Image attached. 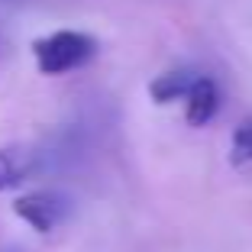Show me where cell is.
<instances>
[{"mask_svg": "<svg viewBox=\"0 0 252 252\" xmlns=\"http://www.w3.org/2000/svg\"><path fill=\"white\" fill-rule=\"evenodd\" d=\"M94 55H97V39L91 32L55 30V32H45V36L32 39V62H36L39 74H45V78L78 71Z\"/></svg>", "mask_w": 252, "mask_h": 252, "instance_id": "obj_1", "label": "cell"}, {"mask_svg": "<svg viewBox=\"0 0 252 252\" xmlns=\"http://www.w3.org/2000/svg\"><path fill=\"white\" fill-rule=\"evenodd\" d=\"M13 214L20 217L26 226L39 233V236H49V233L65 220V204H62L59 194L52 191H30V194H20L13 200Z\"/></svg>", "mask_w": 252, "mask_h": 252, "instance_id": "obj_2", "label": "cell"}, {"mask_svg": "<svg viewBox=\"0 0 252 252\" xmlns=\"http://www.w3.org/2000/svg\"><path fill=\"white\" fill-rule=\"evenodd\" d=\"M185 100H188L185 120L191 126H207L210 120L217 117V110H220V91H217V84L210 81V78H204V74L194 81L191 94H188Z\"/></svg>", "mask_w": 252, "mask_h": 252, "instance_id": "obj_3", "label": "cell"}, {"mask_svg": "<svg viewBox=\"0 0 252 252\" xmlns=\"http://www.w3.org/2000/svg\"><path fill=\"white\" fill-rule=\"evenodd\" d=\"M200 74L188 71V68H175V71H165V74H156L152 81H149V97L156 100V104H171V100H181V97L191 94L194 81H197Z\"/></svg>", "mask_w": 252, "mask_h": 252, "instance_id": "obj_4", "label": "cell"}, {"mask_svg": "<svg viewBox=\"0 0 252 252\" xmlns=\"http://www.w3.org/2000/svg\"><path fill=\"white\" fill-rule=\"evenodd\" d=\"M26 178V165H23L20 152L16 149H0V194L16 188Z\"/></svg>", "mask_w": 252, "mask_h": 252, "instance_id": "obj_5", "label": "cell"}, {"mask_svg": "<svg viewBox=\"0 0 252 252\" xmlns=\"http://www.w3.org/2000/svg\"><path fill=\"white\" fill-rule=\"evenodd\" d=\"M230 162L233 165H249L252 162V120H243V123L233 129Z\"/></svg>", "mask_w": 252, "mask_h": 252, "instance_id": "obj_6", "label": "cell"}]
</instances>
